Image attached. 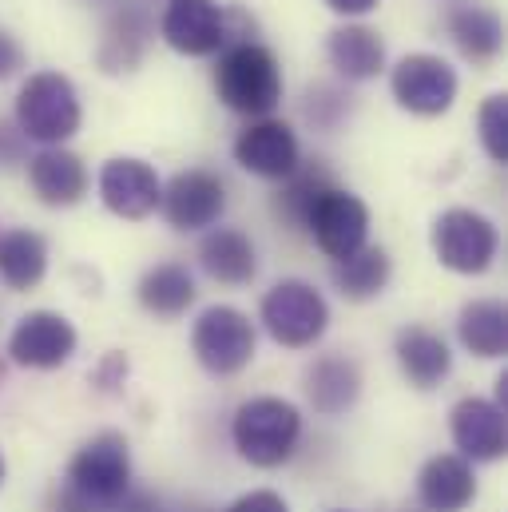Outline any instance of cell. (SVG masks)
<instances>
[{"label":"cell","instance_id":"cell-30","mask_svg":"<svg viewBox=\"0 0 508 512\" xmlns=\"http://www.w3.org/2000/svg\"><path fill=\"white\" fill-rule=\"evenodd\" d=\"M481 143L493 155V163H508V100L489 96L481 108Z\"/></svg>","mask_w":508,"mask_h":512},{"label":"cell","instance_id":"cell-11","mask_svg":"<svg viewBox=\"0 0 508 512\" xmlns=\"http://www.w3.org/2000/svg\"><path fill=\"white\" fill-rule=\"evenodd\" d=\"M76 354V326L64 314L32 310L8 334V358L24 370H60Z\"/></svg>","mask_w":508,"mask_h":512},{"label":"cell","instance_id":"cell-27","mask_svg":"<svg viewBox=\"0 0 508 512\" xmlns=\"http://www.w3.org/2000/svg\"><path fill=\"white\" fill-rule=\"evenodd\" d=\"M457 334H461V346L477 358H501L508 350V314L501 302L493 298H481V302H469L461 310V322H457Z\"/></svg>","mask_w":508,"mask_h":512},{"label":"cell","instance_id":"cell-18","mask_svg":"<svg viewBox=\"0 0 508 512\" xmlns=\"http://www.w3.org/2000/svg\"><path fill=\"white\" fill-rule=\"evenodd\" d=\"M28 183L44 207H76L88 191V171L80 155L64 147H44L28 159Z\"/></svg>","mask_w":508,"mask_h":512},{"label":"cell","instance_id":"cell-8","mask_svg":"<svg viewBox=\"0 0 508 512\" xmlns=\"http://www.w3.org/2000/svg\"><path fill=\"white\" fill-rule=\"evenodd\" d=\"M306 231L314 235V243L334 258V262H342V258H350L354 251L366 247V235H370V207H366L358 195H350V191H342V187H330V191L310 207Z\"/></svg>","mask_w":508,"mask_h":512},{"label":"cell","instance_id":"cell-26","mask_svg":"<svg viewBox=\"0 0 508 512\" xmlns=\"http://www.w3.org/2000/svg\"><path fill=\"white\" fill-rule=\"evenodd\" d=\"M48 270V243L36 231H4L0 235V278L12 290H32Z\"/></svg>","mask_w":508,"mask_h":512},{"label":"cell","instance_id":"cell-33","mask_svg":"<svg viewBox=\"0 0 508 512\" xmlns=\"http://www.w3.org/2000/svg\"><path fill=\"white\" fill-rule=\"evenodd\" d=\"M24 68V48L0 28V80H12Z\"/></svg>","mask_w":508,"mask_h":512},{"label":"cell","instance_id":"cell-19","mask_svg":"<svg viewBox=\"0 0 508 512\" xmlns=\"http://www.w3.org/2000/svg\"><path fill=\"white\" fill-rule=\"evenodd\" d=\"M362 393V370L346 354H326L306 370V397L322 417H338L354 409Z\"/></svg>","mask_w":508,"mask_h":512},{"label":"cell","instance_id":"cell-5","mask_svg":"<svg viewBox=\"0 0 508 512\" xmlns=\"http://www.w3.org/2000/svg\"><path fill=\"white\" fill-rule=\"evenodd\" d=\"M64 489H72L80 501H88L96 512H108L127 489H131V453L120 433L92 437L68 465Z\"/></svg>","mask_w":508,"mask_h":512},{"label":"cell","instance_id":"cell-7","mask_svg":"<svg viewBox=\"0 0 508 512\" xmlns=\"http://www.w3.org/2000/svg\"><path fill=\"white\" fill-rule=\"evenodd\" d=\"M497 247H501L497 227L477 211L453 207L433 223V255L457 274H485L497 258Z\"/></svg>","mask_w":508,"mask_h":512},{"label":"cell","instance_id":"cell-25","mask_svg":"<svg viewBox=\"0 0 508 512\" xmlns=\"http://www.w3.org/2000/svg\"><path fill=\"white\" fill-rule=\"evenodd\" d=\"M139 302L155 318H179L195 302V278L179 262H159L139 278Z\"/></svg>","mask_w":508,"mask_h":512},{"label":"cell","instance_id":"cell-22","mask_svg":"<svg viewBox=\"0 0 508 512\" xmlns=\"http://www.w3.org/2000/svg\"><path fill=\"white\" fill-rule=\"evenodd\" d=\"M445 28H449L453 44L461 48V56L473 64H489L505 44L501 16L485 4H453L445 12Z\"/></svg>","mask_w":508,"mask_h":512},{"label":"cell","instance_id":"cell-28","mask_svg":"<svg viewBox=\"0 0 508 512\" xmlns=\"http://www.w3.org/2000/svg\"><path fill=\"white\" fill-rule=\"evenodd\" d=\"M389 255L381 247H362L350 258L334 262V286L342 290V298L350 302H370L389 286Z\"/></svg>","mask_w":508,"mask_h":512},{"label":"cell","instance_id":"cell-13","mask_svg":"<svg viewBox=\"0 0 508 512\" xmlns=\"http://www.w3.org/2000/svg\"><path fill=\"white\" fill-rule=\"evenodd\" d=\"M159 175L151 163L143 159H131V155H120V159H108L104 171H100V199L112 215L120 219H147L155 207H159Z\"/></svg>","mask_w":508,"mask_h":512},{"label":"cell","instance_id":"cell-38","mask_svg":"<svg viewBox=\"0 0 508 512\" xmlns=\"http://www.w3.org/2000/svg\"><path fill=\"white\" fill-rule=\"evenodd\" d=\"M405 512H425V509H405Z\"/></svg>","mask_w":508,"mask_h":512},{"label":"cell","instance_id":"cell-12","mask_svg":"<svg viewBox=\"0 0 508 512\" xmlns=\"http://www.w3.org/2000/svg\"><path fill=\"white\" fill-rule=\"evenodd\" d=\"M159 32L183 56H215L227 48V12L215 0H171Z\"/></svg>","mask_w":508,"mask_h":512},{"label":"cell","instance_id":"cell-31","mask_svg":"<svg viewBox=\"0 0 508 512\" xmlns=\"http://www.w3.org/2000/svg\"><path fill=\"white\" fill-rule=\"evenodd\" d=\"M227 512H290V505L270 489H254V493H243Z\"/></svg>","mask_w":508,"mask_h":512},{"label":"cell","instance_id":"cell-29","mask_svg":"<svg viewBox=\"0 0 508 512\" xmlns=\"http://www.w3.org/2000/svg\"><path fill=\"white\" fill-rule=\"evenodd\" d=\"M350 108H354L350 96L342 88H334V84H314L306 92V100H302V116L318 131L342 128V120H350Z\"/></svg>","mask_w":508,"mask_h":512},{"label":"cell","instance_id":"cell-36","mask_svg":"<svg viewBox=\"0 0 508 512\" xmlns=\"http://www.w3.org/2000/svg\"><path fill=\"white\" fill-rule=\"evenodd\" d=\"M175 512H211V509H199V505H183V509H175Z\"/></svg>","mask_w":508,"mask_h":512},{"label":"cell","instance_id":"cell-23","mask_svg":"<svg viewBox=\"0 0 508 512\" xmlns=\"http://www.w3.org/2000/svg\"><path fill=\"white\" fill-rule=\"evenodd\" d=\"M330 187H338L334 175H330V167H322V159H310V163H298L294 175L282 179V187H278V195H274L270 207H274V215H278L290 231H306L310 207H314Z\"/></svg>","mask_w":508,"mask_h":512},{"label":"cell","instance_id":"cell-21","mask_svg":"<svg viewBox=\"0 0 508 512\" xmlns=\"http://www.w3.org/2000/svg\"><path fill=\"white\" fill-rule=\"evenodd\" d=\"M199 262L203 270L223 282V286H247L254 274H258V255H254V243L235 231V227H215L203 235L199 243Z\"/></svg>","mask_w":508,"mask_h":512},{"label":"cell","instance_id":"cell-40","mask_svg":"<svg viewBox=\"0 0 508 512\" xmlns=\"http://www.w3.org/2000/svg\"><path fill=\"white\" fill-rule=\"evenodd\" d=\"M338 512H342V509H338Z\"/></svg>","mask_w":508,"mask_h":512},{"label":"cell","instance_id":"cell-39","mask_svg":"<svg viewBox=\"0 0 508 512\" xmlns=\"http://www.w3.org/2000/svg\"><path fill=\"white\" fill-rule=\"evenodd\" d=\"M0 378H4V370H0Z\"/></svg>","mask_w":508,"mask_h":512},{"label":"cell","instance_id":"cell-16","mask_svg":"<svg viewBox=\"0 0 508 512\" xmlns=\"http://www.w3.org/2000/svg\"><path fill=\"white\" fill-rule=\"evenodd\" d=\"M151 36H155V20H151L147 4H143V0H124V4L112 12V20L104 24V40H100V52H96L100 68H104L108 76L131 72V68L143 60Z\"/></svg>","mask_w":508,"mask_h":512},{"label":"cell","instance_id":"cell-20","mask_svg":"<svg viewBox=\"0 0 508 512\" xmlns=\"http://www.w3.org/2000/svg\"><path fill=\"white\" fill-rule=\"evenodd\" d=\"M397 366L417 389H433L449 378L453 370V354L445 346L441 334L425 330V326H405L397 334Z\"/></svg>","mask_w":508,"mask_h":512},{"label":"cell","instance_id":"cell-24","mask_svg":"<svg viewBox=\"0 0 508 512\" xmlns=\"http://www.w3.org/2000/svg\"><path fill=\"white\" fill-rule=\"evenodd\" d=\"M326 52H330V64L338 68V76H346V80H374L385 68L381 36L374 28H362V24L334 28L326 40Z\"/></svg>","mask_w":508,"mask_h":512},{"label":"cell","instance_id":"cell-34","mask_svg":"<svg viewBox=\"0 0 508 512\" xmlns=\"http://www.w3.org/2000/svg\"><path fill=\"white\" fill-rule=\"evenodd\" d=\"M20 151H24V135L12 131L8 124H0V167L20 163Z\"/></svg>","mask_w":508,"mask_h":512},{"label":"cell","instance_id":"cell-2","mask_svg":"<svg viewBox=\"0 0 508 512\" xmlns=\"http://www.w3.org/2000/svg\"><path fill=\"white\" fill-rule=\"evenodd\" d=\"M231 441L254 469H278L294 457L302 441V413L282 397H251L235 409Z\"/></svg>","mask_w":508,"mask_h":512},{"label":"cell","instance_id":"cell-9","mask_svg":"<svg viewBox=\"0 0 508 512\" xmlns=\"http://www.w3.org/2000/svg\"><path fill=\"white\" fill-rule=\"evenodd\" d=\"M389 88H393V100L405 112H413V116H441L457 100V72L441 56L417 52V56H405L393 68Z\"/></svg>","mask_w":508,"mask_h":512},{"label":"cell","instance_id":"cell-37","mask_svg":"<svg viewBox=\"0 0 508 512\" xmlns=\"http://www.w3.org/2000/svg\"><path fill=\"white\" fill-rule=\"evenodd\" d=\"M0 485H4V457H0Z\"/></svg>","mask_w":508,"mask_h":512},{"label":"cell","instance_id":"cell-17","mask_svg":"<svg viewBox=\"0 0 508 512\" xmlns=\"http://www.w3.org/2000/svg\"><path fill=\"white\" fill-rule=\"evenodd\" d=\"M477 497L473 465L457 453L429 457L417 477V501L425 512H465Z\"/></svg>","mask_w":508,"mask_h":512},{"label":"cell","instance_id":"cell-3","mask_svg":"<svg viewBox=\"0 0 508 512\" xmlns=\"http://www.w3.org/2000/svg\"><path fill=\"white\" fill-rule=\"evenodd\" d=\"M80 96L72 88L68 76L60 72H36L24 80L20 96H16V128L24 139L44 143V147H60L64 139H72L80 131Z\"/></svg>","mask_w":508,"mask_h":512},{"label":"cell","instance_id":"cell-4","mask_svg":"<svg viewBox=\"0 0 508 512\" xmlns=\"http://www.w3.org/2000/svg\"><path fill=\"white\" fill-rule=\"evenodd\" d=\"M262 326L266 334L286 346V350H306L314 346L326 326H330V306L326 298L310 286V282H298V278H286V282H274L262 298Z\"/></svg>","mask_w":508,"mask_h":512},{"label":"cell","instance_id":"cell-35","mask_svg":"<svg viewBox=\"0 0 508 512\" xmlns=\"http://www.w3.org/2000/svg\"><path fill=\"white\" fill-rule=\"evenodd\" d=\"M334 12H342V16H366V12H374L378 8V0H326Z\"/></svg>","mask_w":508,"mask_h":512},{"label":"cell","instance_id":"cell-10","mask_svg":"<svg viewBox=\"0 0 508 512\" xmlns=\"http://www.w3.org/2000/svg\"><path fill=\"white\" fill-rule=\"evenodd\" d=\"M159 211L175 231H203L215 227L227 211V187L219 175L191 167L179 171L163 191H159Z\"/></svg>","mask_w":508,"mask_h":512},{"label":"cell","instance_id":"cell-14","mask_svg":"<svg viewBox=\"0 0 508 512\" xmlns=\"http://www.w3.org/2000/svg\"><path fill=\"white\" fill-rule=\"evenodd\" d=\"M235 159L239 167H247L251 175L262 179H286L294 175V167L302 163V151H298V135L290 131V124L282 120H254L239 131L235 139Z\"/></svg>","mask_w":508,"mask_h":512},{"label":"cell","instance_id":"cell-6","mask_svg":"<svg viewBox=\"0 0 508 512\" xmlns=\"http://www.w3.org/2000/svg\"><path fill=\"white\" fill-rule=\"evenodd\" d=\"M199 366L215 378H235L254 362V326L235 306H207L191 330Z\"/></svg>","mask_w":508,"mask_h":512},{"label":"cell","instance_id":"cell-1","mask_svg":"<svg viewBox=\"0 0 508 512\" xmlns=\"http://www.w3.org/2000/svg\"><path fill=\"white\" fill-rule=\"evenodd\" d=\"M215 92L219 100L251 120H266L282 100V68L270 48L258 40L227 44L215 68Z\"/></svg>","mask_w":508,"mask_h":512},{"label":"cell","instance_id":"cell-32","mask_svg":"<svg viewBox=\"0 0 508 512\" xmlns=\"http://www.w3.org/2000/svg\"><path fill=\"white\" fill-rule=\"evenodd\" d=\"M108 512H167V509H163V501H159L155 493H147V489H127L124 497Z\"/></svg>","mask_w":508,"mask_h":512},{"label":"cell","instance_id":"cell-15","mask_svg":"<svg viewBox=\"0 0 508 512\" xmlns=\"http://www.w3.org/2000/svg\"><path fill=\"white\" fill-rule=\"evenodd\" d=\"M457 457L465 461H497L505 453V409L485 397H465L449 413Z\"/></svg>","mask_w":508,"mask_h":512}]
</instances>
